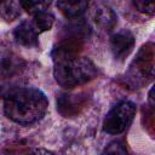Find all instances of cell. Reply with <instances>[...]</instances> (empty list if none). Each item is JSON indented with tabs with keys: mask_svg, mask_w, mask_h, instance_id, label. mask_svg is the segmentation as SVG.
I'll list each match as a JSON object with an SVG mask.
<instances>
[{
	"mask_svg": "<svg viewBox=\"0 0 155 155\" xmlns=\"http://www.w3.org/2000/svg\"><path fill=\"white\" fill-rule=\"evenodd\" d=\"M48 101L45 93L35 87H21L11 91L4 101L5 115L22 126L39 122L46 114Z\"/></svg>",
	"mask_w": 155,
	"mask_h": 155,
	"instance_id": "cell-1",
	"label": "cell"
},
{
	"mask_svg": "<svg viewBox=\"0 0 155 155\" xmlns=\"http://www.w3.org/2000/svg\"><path fill=\"white\" fill-rule=\"evenodd\" d=\"M53 76L64 88L82 86L93 80L98 71L94 63L87 57H70L53 61Z\"/></svg>",
	"mask_w": 155,
	"mask_h": 155,
	"instance_id": "cell-2",
	"label": "cell"
},
{
	"mask_svg": "<svg viewBox=\"0 0 155 155\" xmlns=\"http://www.w3.org/2000/svg\"><path fill=\"white\" fill-rule=\"evenodd\" d=\"M137 111V107L131 101L117 103L104 117L103 131L108 134H120L132 122Z\"/></svg>",
	"mask_w": 155,
	"mask_h": 155,
	"instance_id": "cell-3",
	"label": "cell"
},
{
	"mask_svg": "<svg viewBox=\"0 0 155 155\" xmlns=\"http://www.w3.org/2000/svg\"><path fill=\"white\" fill-rule=\"evenodd\" d=\"M134 42V35L127 29H122L114 33L110 36V50L113 52L114 58L117 61H124L132 52Z\"/></svg>",
	"mask_w": 155,
	"mask_h": 155,
	"instance_id": "cell-4",
	"label": "cell"
},
{
	"mask_svg": "<svg viewBox=\"0 0 155 155\" xmlns=\"http://www.w3.org/2000/svg\"><path fill=\"white\" fill-rule=\"evenodd\" d=\"M24 61L15 52L0 47V80H7L18 75L24 68Z\"/></svg>",
	"mask_w": 155,
	"mask_h": 155,
	"instance_id": "cell-5",
	"label": "cell"
},
{
	"mask_svg": "<svg viewBox=\"0 0 155 155\" xmlns=\"http://www.w3.org/2000/svg\"><path fill=\"white\" fill-rule=\"evenodd\" d=\"M38 35H39L38 30L34 28L33 23L29 21L22 22L13 30V38H15L16 42L19 44L21 46H24L28 48H33V47L39 46Z\"/></svg>",
	"mask_w": 155,
	"mask_h": 155,
	"instance_id": "cell-6",
	"label": "cell"
},
{
	"mask_svg": "<svg viewBox=\"0 0 155 155\" xmlns=\"http://www.w3.org/2000/svg\"><path fill=\"white\" fill-rule=\"evenodd\" d=\"M84 108V97L81 94H61L57 98V109L64 117H71L79 114Z\"/></svg>",
	"mask_w": 155,
	"mask_h": 155,
	"instance_id": "cell-7",
	"label": "cell"
},
{
	"mask_svg": "<svg viewBox=\"0 0 155 155\" xmlns=\"http://www.w3.org/2000/svg\"><path fill=\"white\" fill-rule=\"evenodd\" d=\"M93 22L99 29L109 33L116 27L117 16L111 7L107 5H98L93 11Z\"/></svg>",
	"mask_w": 155,
	"mask_h": 155,
	"instance_id": "cell-8",
	"label": "cell"
},
{
	"mask_svg": "<svg viewBox=\"0 0 155 155\" xmlns=\"http://www.w3.org/2000/svg\"><path fill=\"white\" fill-rule=\"evenodd\" d=\"M57 7L69 19L79 18L88 7V0H57Z\"/></svg>",
	"mask_w": 155,
	"mask_h": 155,
	"instance_id": "cell-9",
	"label": "cell"
},
{
	"mask_svg": "<svg viewBox=\"0 0 155 155\" xmlns=\"http://www.w3.org/2000/svg\"><path fill=\"white\" fill-rule=\"evenodd\" d=\"M19 2L16 0H0V18L6 22H12L21 15Z\"/></svg>",
	"mask_w": 155,
	"mask_h": 155,
	"instance_id": "cell-10",
	"label": "cell"
},
{
	"mask_svg": "<svg viewBox=\"0 0 155 155\" xmlns=\"http://www.w3.org/2000/svg\"><path fill=\"white\" fill-rule=\"evenodd\" d=\"M33 25L34 28L38 30V33H42V31H46V30H50L54 23V17L52 13L47 12V11H41V12H38L35 15H33Z\"/></svg>",
	"mask_w": 155,
	"mask_h": 155,
	"instance_id": "cell-11",
	"label": "cell"
},
{
	"mask_svg": "<svg viewBox=\"0 0 155 155\" xmlns=\"http://www.w3.org/2000/svg\"><path fill=\"white\" fill-rule=\"evenodd\" d=\"M51 1L52 0H18L21 8L30 15L46 11V8L51 5Z\"/></svg>",
	"mask_w": 155,
	"mask_h": 155,
	"instance_id": "cell-12",
	"label": "cell"
},
{
	"mask_svg": "<svg viewBox=\"0 0 155 155\" xmlns=\"http://www.w3.org/2000/svg\"><path fill=\"white\" fill-rule=\"evenodd\" d=\"M136 8L145 15H154L155 11V0H133Z\"/></svg>",
	"mask_w": 155,
	"mask_h": 155,
	"instance_id": "cell-13",
	"label": "cell"
}]
</instances>
